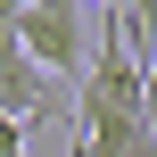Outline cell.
<instances>
[{
	"label": "cell",
	"mask_w": 157,
	"mask_h": 157,
	"mask_svg": "<svg viewBox=\"0 0 157 157\" xmlns=\"http://www.w3.org/2000/svg\"><path fill=\"white\" fill-rule=\"evenodd\" d=\"M50 83H83V0H25L17 25H0Z\"/></svg>",
	"instance_id": "6da1fadb"
},
{
	"label": "cell",
	"mask_w": 157,
	"mask_h": 157,
	"mask_svg": "<svg viewBox=\"0 0 157 157\" xmlns=\"http://www.w3.org/2000/svg\"><path fill=\"white\" fill-rule=\"evenodd\" d=\"M66 91H75V83H50V75L0 33V116H8V124L33 132V124H50V116H66Z\"/></svg>",
	"instance_id": "7a4b0ae2"
},
{
	"label": "cell",
	"mask_w": 157,
	"mask_h": 157,
	"mask_svg": "<svg viewBox=\"0 0 157 157\" xmlns=\"http://www.w3.org/2000/svg\"><path fill=\"white\" fill-rule=\"evenodd\" d=\"M124 25H132V50L157 58V0H124Z\"/></svg>",
	"instance_id": "3957f363"
},
{
	"label": "cell",
	"mask_w": 157,
	"mask_h": 157,
	"mask_svg": "<svg viewBox=\"0 0 157 157\" xmlns=\"http://www.w3.org/2000/svg\"><path fill=\"white\" fill-rule=\"evenodd\" d=\"M141 124L157 132V58H141Z\"/></svg>",
	"instance_id": "277c9868"
},
{
	"label": "cell",
	"mask_w": 157,
	"mask_h": 157,
	"mask_svg": "<svg viewBox=\"0 0 157 157\" xmlns=\"http://www.w3.org/2000/svg\"><path fill=\"white\" fill-rule=\"evenodd\" d=\"M17 17H25V0H0V25H17Z\"/></svg>",
	"instance_id": "5b68a950"
},
{
	"label": "cell",
	"mask_w": 157,
	"mask_h": 157,
	"mask_svg": "<svg viewBox=\"0 0 157 157\" xmlns=\"http://www.w3.org/2000/svg\"><path fill=\"white\" fill-rule=\"evenodd\" d=\"M99 8H108V17H124V0H99Z\"/></svg>",
	"instance_id": "8992f818"
}]
</instances>
